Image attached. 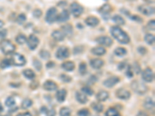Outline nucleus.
<instances>
[{"label":"nucleus","instance_id":"f3484780","mask_svg":"<svg viewBox=\"0 0 155 116\" xmlns=\"http://www.w3.org/2000/svg\"><path fill=\"white\" fill-rule=\"evenodd\" d=\"M112 11V8L109 4L105 3L102 6L99 8L98 9V13H101L102 16H109V13H111Z\"/></svg>","mask_w":155,"mask_h":116},{"label":"nucleus","instance_id":"338daca9","mask_svg":"<svg viewBox=\"0 0 155 116\" xmlns=\"http://www.w3.org/2000/svg\"><path fill=\"white\" fill-rule=\"evenodd\" d=\"M6 116H7V115H6Z\"/></svg>","mask_w":155,"mask_h":116},{"label":"nucleus","instance_id":"20e7f679","mask_svg":"<svg viewBox=\"0 0 155 116\" xmlns=\"http://www.w3.org/2000/svg\"><path fill=\"white\" fill-rule=\"evenodd\" d=\"M10 60L12 64L17 67L24 66L27 63L25 57L20 54H17V53H13L12 54V57L10 58Z\"/></svg>","mask_w":155,"mask_h":116},{"label":"nucleus","instance_id":"2f4dec72","mask_svg":"<svg viewBox=\"0 0 155 116\" xmlns=\"http://www.w3.org/2000/svg\"><path fill=\"white\" fill-rule=\"evenodd\" d=\"M27 37L24 35V34H19L17 35L16 37V42L18 43V44H20V45H23L27 42Z\"/></svg>","mask_w":155,"mask_h":116},{"label":"nucleus","instance_id":"f8f14e48","mask_svg":"<svg viewBox=\"0 0 155 116\" xmlns=\"http://www.w3.org/2000/svg\"><path fill=\"white\" fill-rule=\"evenodd\" d=\"M120 77H117V76H112V77L105 79L104 80L103 85L106 87V88H112V87H114L116 84H117L118 83L120 82Z\"/></svg>","mask_w":155,"mask_h":116},{"label":"nucleus","instance_id":"864d4df0","mask_svg":"<svg viewBox=\"0 0 155 116\" xmlns=\"http://www.w3.org/2000/svg\"><path fill=\"white\" fill-rule=\"evenodd\" d=\"M137 50H138V52H139V54H142V55H144V54H146L147 52V50L145 48L144 46H143L138 47Z\"/></svg>","mask_w":155,"mask_h":116},{"label":"nucleus","instance_id":"3c124183","mask_svg":"<svg viewBox=\"0 0 155 116\" xmlns=\"http://www.w3.org/2000/svg\"><path fill=\"white\" fill-rule=\"evenodd\" d=\"M42 14H43V13H42V11L40 9H34V11L33 12V16L35 18H40V17H41Z\"/></svg>","mask_w":155,"mask_h":116},{"label":"nucleus","instance_id":"c03bdc74","mask_svg":"<svg viewBox=\"0 0 155 116\" xmlns=\"http://www.w3.org/2000/svg\"><path fill=\"white\" fill-rule=\"evenodd\" d=\"M60 79L61 80V81H63V82L64 83H69L71 82V80H72L70 76L65 74H61L60 75Z\"/></svg>","mask_w":155,"mask_h":116},{"label":"nucleus","instance_id":"72a5a7b5","mask_svg":"<svg viewBox=\"0 0 155 116\" xmlns=\"http://www.w3.org/2000/svg\"><path fill=\"white\" fill-rule=\"evenodd\" d=\"M32 105L33 101L30 99V98H25L21 103V107L23 109H27L29 108H31Z\"/></svg>","mask_w":155,"mask_h":116},{"label":"nucleus","instance_id":"49530a36","mask_svg":"<svg viewBox=\"0 0 155 116\" xmlns=\"http://www.w3.org/2000/svg\"><path fill=\"white\" fill-rule=\"evenodd\" d=\"M146 29L150 31H154V30H155L154 20H150V21L148 22L147 24V26H146Z\"/></svg>","mask_w":155,"mask_h":116},{"label":"nucleus","instance_id":"603ef678","mask_svg":"<svg viewBox=\"0 0 155 116\" xmlns=\"http://www.w3.org/2000/svg\"><path fill=\"white\" fill-rule=\"evenodd\" d=\"M6 35H7V30L5 29L0 30V39H3L6 36Z\"/></svg>","mask_w":155,"mask_h":116},{"label":"nucleus","instance_id":"5701e85b","mask_svg":"<svg viewBox=\"0 0 155 116\" xmlns=\"http://www.w3.org/2000/svg\"><path fill=\"white\" fill-rule=\"evenodd\" d=\"M75 98H76V100L78 101L79 103L82 104V105L86 104L88 102V101H89L87 95H86L85 94H83L82 92H76V93H75Z\"/></svg>","mask_w":155,"mask_h":116},{"label":"nucleus","instance_id":"37998d69","mask_svg":"<svg viewBox=\"0 0 155 116\" xmlns=\"http://www.w3.org/2000/svg\"><path fill=\"white\" fill-rule=\"evenodd\" d=\"M26 20H27V16H26V15L24 13L20 14L17 16V18H16V22L19 24H23L26 22Z\"/></svg>","mask_w":155,"mask_h":116},{"label":"nucleus","instance_id":"1a4fd4ad","mask_svg":"<svg viewBox=\"0 0 155 116\" xmlns=\"http://www.w3.org/2000/svg\"><path fill=\"white\" fill-rule=\"evenodd\" d=\"M142 78L146 82H152L154 79V74H153V70L150 67H147L146 69L144 70L142 72Z\"/></svg>","mask_w":155,"mask_h":116},{"label":"nucleus","instance_id":"4c0bfd02","mask_svg":"<svg viewBox=\"0 0 155 116\" xmlns=\"http://www.w3.org/2000/svg\"><path fill=\"white\" fill-rule=\"evenodd\" d=\"M71 110L68 107H63L60 110L59 114L60 116H71Z\"/></svg>","mask_w":155,"mask_h":116},{"label":"nucleus","instance_id":"e433bc0d","mask_svg":"<svg viewBox=\"0 0 155 116\" xmlns=\"http://www.w3.org/2000/svg\"><path fill=\"white\" fill-rule=\"evenodd\" d=\"M105 116H121L115 108H110L105 112Z\"/></svg>","mask_w":155,"mask_h":116},{"label":"nucleus","instance_id":"4d7b16f0","mask_svg":"<svg viewBox=\"0 0 155 116\" xmlns=\"http://www.w3.org/2000/svg\"><path fill=\"white\" fill-rule=\"evenodd\" d=\"M98 80V77H96V76H94V75H92L90 78H89V81L91 82V84H94V83H95Z\"/></svg>","mask_w":155,"mask_h":116},{"label":"nucleus","instance_id":"6e6552de","mask_svg":"<svg viewBox=\"0 0 155 116\" xmlns=\"http://www.w3.org/2000/svg\"><path fill=\"white\" fill-rule=\"evenodd\" d=\"M70 56V50L66 46H60L56 52V57L59 60H64Z\"/></svg>","mask_w":155,"mask_h":116},{"label":"nucleus","instance_id":"393cba45","mask_svg":"<svg viewBox=\"0 0 155 116\" xmlns=\"http://www.w3.org/2000/svg\"><path fill=\"white\" fill-rule=\"evenodd\" d=\"M92 54H94V55L96 56H102L104 54H105L106 53V50L104 48L103 46H96V47H94L91 50Z\"/></svg>","mask_w":155,"mask_h":116},{"label":"nucleus","instance_id":"a19ab883","mask_svg":"<svg viewBox=\"0 0 155 116\" xmlns=\"http://www.w3.org/2000/svg\"><path fill=\"white\" fill-rule=\"evenodd\" d=\"M82 92L86 95H88V96H92L94 94V91L90 87H88V86L82 88Z\"/></svg>","mask_w":155,"mask_h":116},{"label":"nucleus","instance_id":"052dcab7","mask_svg":"<svg viewBox=\"0 0 155 116\" xmlns=\"http://www.w3.org/2000/svg\"><path fill=\"white\" fill-rule=\"evenodd\" d=\"M54 64H54V62H53V61H50V62H49L47 64L46 66L47 68H50V67H54Z\"/></svg>","mask_w":155,"mask_h":116},{"label":"nucleus","instance_id":"bf43d9fd","mask_svg":"<svg viewBox=\"0 0 155 116\" xmlns=\"http://www.w3.org/2000/svg\"><path fill=\"white\" fill-rule=\"evenodd\" d=\"M136 116H149V114H148L146 111H140Z\"/></svg>","mask_w":155,"mask_h":116},{"label":"nucleus","instance_id":"4468645a","mask_svg":"<svg viewBox=\"0 0 155 116\" xmlns=\"http://www.w3.org/2000/svg\"><path fill=\"white\" fill-rule=\"evenodd\" d=\"M43 88L45 91H56V90L57 89L58 86H57V84H56L54 81H53V80H47L44 83Z\"/></svg>","mask_w":155,"mask_h":116},{"label":"nucleus","instance_id":"09e8293b","mask_svg":"<svg viewBox=\"0 0 155 116\" xmlns=\"http://www.w3.org/2000/svg\"><path fill=\"white\" fill-rule=\"evenodd\" d=\"M83 50H84V47H83V46H76L74 48L73 50V53L74 54H82V52H83Z\"/></svg>","mask_w":155,"mask_h":116},{"label":"nucleus","instance_id":"a878e982","mask_svg":"<svg viewBox=\"0 0 155 116\" xmlns=\"http://www.w3.org/2000/svg\"><path fill=\"white\" fill-rule=\"evenodd\" d=\"M109 97V92L106 91H100L96 95V99L98 102H105Z\"/></svg>","mask_w":155,"mask_h":116},{"label":"nucleus","instance_id":"c756f323","mask_svg":"<svg viewBox=\"0 0 155 116\" xmlns=\"http://www.w3.org/2000/svg\"><path fill=\"white\" fill-rule=\"evenodd\" d=\"M91 106L95 111H96V112H98V113L102 112L104 109L103 105L99 103V102H94V103L92 104Z\"/></svg>","mask_w":155,"mask_h":116},{"label":"nucleus","instance_id":"f03ea898","mask_svg":"<svg viewBox=\"0 0 155 116\" xmlns=\"http://www.w3.org/2000/svg\"><path fill=\"white\" fill-rule=\"evenodd\" d=\"M0 49L5 55L13 54L16 50V46L10 40L3 39L0 42Z\"/></svg>","mask_w":155,"mask_h":116},{"label":"nucleus","instance_id":"4be33fe9","mask_svg":"<svg viewBox=\"0 0 155 116\" xmlns=\"http://www.w3.org/2000/svg\"><path fill=\"white\" fill-rule=\"evenodd\" d=\"M51 36L53 38V39H55L56 41H59V42H61L63 41L65 38V36L64 35L62 32L61 30H53L51 33Z\"/></svg>","mask_w":155,"mask_h":116},{"label":"nucleus","instance_id":"9b49d317","mask_svg":"<svg viewBox=\"0 0 155 116\" xmlns=\"http://www.w3.org/2000/svg\"><path fill=\"white\" fill-rule=\"evenodd\" d=\"M95 41L98 43V44L102 45V46H107V47H109L112 45L113 41L112 39H111L109 36H100L98 37H97L95 39Z\"/></svg>","mask_w":155,"mask_h":116},{"label":"nucleus","instance_id":"423d86ee","mask_svg":"<svg viewBox=\"0 0 155 116\" xmlns=\"http://www.w3.org/2000/svg\"><path fill=\"white\" fill-rule=\"evenodd\" d=\"M70 12L75 17L80 16L84 12V8L82 5L76 2H74L70 5Z\"/></svg>","mask_w":155,"mask_h":116},{"label":"nucleus","instance_id":"b1692460","mask_svg":"<svg viewBox=\"0 0 155 116\" xmlns=\"http://www.w3.org/2000/svg\"><path fill=\"white\" fill-rule=\"evenodd\" d=\"M143 106L146 110H152L154 108V102L152 98H147L143 103Z\"/></svg>","mask_w":155,"mask_h":116},{"label":"nucleus","instance_id":"5fc2aeb1","mask_svg":"<svg viewBox=\"0 0 155 116\" xmlns=\"http://www.w3.org/2000/svg\"><path fill=\"white\" fill-rule=\"evenodd\" d=\"M126 75H127L128 77H130V78L134 76V73H133L132 70L130 69V65H128V66H127V72H126Z\"/></svg>","mask_w":155,"mask_h":116},{"label":"nucleus","instance_id":"a211bd4d","mask_svg":"<svg viewBox=\"0 0 155 116\" xmlns=\"http://www.w3.org/2000/svg\"><path fill=\"white\" fill-rule=\"evenodd\" d=\"M67 94H68L67 91L64 88L57 91V93H56V99H57V102H60V103L64 102L67 98Z\"/></svg>","mask_w":155,"mask_h":116},{"label":"nucleus","instance_id":"0e129e2a","mask_svg":"<svg viewBox=\"0 0 155 116\" xmlns=\"http://www.w3.org/2000/svg\"><path fill=\"white\" fill-rule=\"evenodd\" d=\"M2 111H3V107H2V104H1V102H0V112Z\"/></svg>","mask_w":155,"mask_h":116},{"label":"nucleus","instance_id":"f704fd0d","mask_svg":"<svg viewBox=\"0 0 155 116\" xmlns=\"http://www.w3.org/2000/svg\"><path fill=\"white\" fill-rule=\"evenodd\" d=\"M130 67L133 73H135L136 74H139L141 72V67L137 62H134L132 65H130Z\"/></svg>","mask_w":155,"mask_h":116},{"label":"nucleus","instance_id":"f257e3e1","mask_svg":"<svg viewBox=\"0 0 155 116\" xmlns=\"http://www.w3.org/2000/svg\"><path fill=\"white\" fill-rule=\"evenodd\" d=\"M110 33L112 37L122 44H127L130 42V38L128 34L117 26L111 27Z\"/></svg>","mask_w":155,"mask_h":116},{"label":"nucleus","instance_id":"7ed1b4c3","mask_svg":"<svg viewBox=\"0 0 155 116\" xmlns=\"http://www.w3.org/2000/svg\"><path fill=\"white\" fill-rule=\"evenodd\" d=\"M130 87H131V88H132L134 92L140 95H144L148 91L147 86L137 80L132 81V83L130 84Z\"/></svg>","mask_w":155,"mask_h":116},{"label":"nucleus","instance_id":"6e6d98bb","mask_svg":"<svg viewBox=\"0 0 155 116\" xmlns=\"http://www.w3.org/2000/svg\"><path fill=\"white\" fill-rule=\"evenodd\" d=\"M38 86H39V84H38L37 81H32L30 84V88L32 90H35L38 88Z\"/></svg>","mask_w":155,"mask_h":116},{"label":"nucleus","instance_id":"ddd939ff","mask_svg":"<svg viewBox=\"0 0 155 116\" xmlns=\"http://www.w3.org/2000/svg\"><path fill=\"white\" fill-rule=\"evenodd\" d=\"M116 95L119 99L121 100H128L131 97V94L129 91L124 89V88H120L116 91Z\"/></svg>","mask_w":155,"mask_h":116},{"label":"nucleus","instance_id":"c85d7f7f","mask_svg":"<svg viewBox=\"0 0 155 116\" xmlns=\"http://www.w3.org/2000/svg\"><path fill=\"white\" fill-rule=\"evenodd\" d=\"M23 76L26 77V78L29 79V80H32V79H34L36 76V74H35V73L34 72V71H32L31 69L23 70Z\"/></svg>","mask_w":155,"mask_h":116},{"label":"nucleus","instance_id":"e2e57ef3","mask_svg":"<svg viewBox=\"0 0 155 116\" xmlns=\"http://www.w3.org/2000/svg\"><path fill=\"white\" fill-rule=\"evenodd\" d=\"M3 27H4V23L2 21V20H0V30L3 29Z\"/></svg>","mask_w":155,"mask_h":116},{"label":"nucleus","instance_id":"2eb2a0df","mask_svg":"<svg viewBox=\"0 0 155 116\" xmlns=\"http://www.w3.org/2000/svg\"><path fill=\"white\" fill-rule=\"evenodd\" d=\"M70 19V14L69 12L66 9H64L57 15V20L56 21H57L58 23H64V22L68 21Z\"/></svg>","mask_w":155,"mask_h":116},{"label":"nucleus","instance_id":"680f3d73","mask_svg":"<svg viewBox=\"0 0 155 116\" xmlns=\"http://www.w3.org/2000/svg\"><path fill=\"white\" fill-rule=\"evenodd\" d=\"M16 116H32V114L30 112H25V113H22V114H19Z\"/></svg>","mask_w":155,"mask_h":116},{"label":"nucleus","instance_id":"774afa93","mask_svg":"<svg viewBox=\"0 0 155 116\" xmlns=\"http://www.w3.org/2000/svg\"><path fill=\"white\" fill-rule=\"evenodd\" d=\"M132 1H133V0H132Z\"/></svg>","mask_w":155,"mask_h":116},{"label":"nucleus","instance_id":"6ab92c4d","mask_svg":"<svg viewBox=\"0 0 155 116\" xmlns=\"http://www.w3.org/2000/svg\"><path fill=\"white\" fill-rule=\"evenodd\" d=\"M61 31L64 33V36L70 37L73 34V27H72L71 24H65L64 26L61 27Z\"/></svg>","mask_w":155,"mask_h":116},{"label":"nucleus","instance_id":"bb28decb","mask_svg":"<svg viewBox=\"0 0 155 116\" xmlns=\"http://www.w3.org/2000/svg\"><path fill=\"white\" fill-rule=\"evenodd\" d=\"M41 112H43L46 116H55L56 115V111L55 109L51 108H48L46 106H43L40 109Z\"/></svg>","mask_w":155,"mask_h":116},{"label":"nucleus","instance_id":"8fccbe9b","mask_svg":"<svg viewBox=\"0 0 155 116\" xmlns=\"http://www.w3.org/2000/svg\"><path fill=\"white\" fill-rule=\"evenodd\" d=\"M129 17L135 22H137V23H143V19L141 18V17H140L139 16H137V15H130Z\"/></svg>","mask_w":155,"mask_h":116},{"label":"nucleus","instance_id":"412c9836","mask_svg":"<svg viewBox=\"0 0 155 116\" xmlns=\"http://www.w3.org/2000/svg\"><path fill=\"white\" fill-rule=\"evenodd\" d=\"M61 67L65 71H73L75 68V64L73 61H65L61 64Z\"/></svg>","mask_w":155,"mask_h":116},{"label":"nucleus","instance_id":"de8ad7c7","mask_svg":"<svg viewBox=\"0 0 155 116\" xmlns=\"http://www.w3.org/2000/svg\"><path fill=\"white\" fill-rule=\"evenodd\" d=\"M78 115L79 116H89L90 114V111L87 108H82L78 111Z\"/></svg>","mask_w":155,"mask_h":116},{"label":"nucleus","instance_id":"9d476101","mask_svg":"<svg viewBox=\"0 0 155 116\" xmlns=\"http://www.w3.org/2000/svg\"><path fill=\"white\" fill-rule=\"evenodd\" d=\"M138 11L145 16H152L154 14V7L148 5H141L138 7Z\"/></svg>","mask_w":155,"mask_h":116},{"label":"nucleus","instance_id":"13d9d810","mask_svg":"<svg viewBox=\"0 0 155 116\" xmlns=\"http://www.w3.org/2000/svg\"><path fill=\"white\" fill-rule=\"evenodd\" d=\"M126 67H127V64H126L124 62H121L119 64V65H118V69L120 70V71H122V70L124 69Z\"/></svg>","mask_w":155,"mask_h":116},{"label":"nucleus","instance_id":"79ce46f5","mask_svg":"<svg viewBox=\"0 0 155 116\" xmlns=\"http://www.w3.org/2000/svg\"><path fill=\"white\" fill-rule=\"evenodd\" d=\"M39 54H40V56L41 58L44 60H47V59H49V58H50V52L47 51V50H41L40 51Z\"/></svg>","mask_w":155,"mask_h":116},{"label":"nucleus","instance_id":"39448f33","mask_svg":"<svg viewBox=\"0 0 155 116\" xmlns=\"http://www.w3.org/2000/svg\"><path fill=\"white\" fill-rule=\"evenodd\" d=\"M57 9L55 7H50L48 10L47 11L46 16H45V20L47 23L49 24H52L56 21L57 17Z\"/></svg>","mask_w":155,"mask_h":116},{"label":"nucleus","instance_id":"cd10ccee","mask_svg":"<svg viewBox=\"0 0 155 116\" xmlns=\"http://www.w3.org/2000/svg\"><path fill=\"white\" fill-rule=\"evenodd\" d=\"M112 20L118 26H123L125 24V20L120 15H115L112 17Z\"/></svg>","mask_w":155,"mask_h":116},{"label":"nucleus","instance_id":"69168bd1","mask_svg":"<svg viewBox=\"0 0 155 116\" xmlns=\"http://www.w3.org/2000/svg\"><path fill=\"white\" fill-rule=\"evenodd\" d=\"M94 116H98V115H94Z\"/></svg>","mask_w":155,"mask_h":116},{"label":"nucleus","instance_id":"58836bf2","mask_svg":"<svg viewBox=\"0 0 155 116\" xmlns=\"http://www.w3.org/2000/svg\"><path fill=\"white\" fill-rule=\"evenodd\" d=\"M5 105L9 108L13 107V106L16 105V100H15V98H13V97L12 96L8 97V98H6V100H5Z\"/></svg>","mask_w":155,"mask_h":116},{"label":"nucleus","instance_id":"c9c22d12","mask_svg":"<svg viewBox=\"0 0 155 116\" xmlns=\"http://www.w3.org/2000/svg\"><path fill=\"white\" fill-rule=\"evenodd\" d=\"M12 64V62H11L10 58H5V59L2 60L0 63V67L2 68V69H5V68H8L9 67H11Z\"/></svg>","mask_w":155,"mask_h":116},{"label":"nucleus","instance_id":"7c9ffc66","mask_svg":"<svg viewBox=\"0 0 155 116\" xmlns=\"http://www.w3.org/2000/svg\"><path fill=\"white\" fill-rule=\"evenodd\" d=\"M144 40L147 44L153 45L155 42L154 35L151 33H147L144 36Z\"/></svg>","mask_w":155,"mask_h":116},{"label":"nucleus","instance_id":"473e14b6","mask_svg":"<svg viewBox=\"0 0 155 116\" xmlns=\"http://www.w3.org/2000/svg\"><path fill=\"white\" fill-rule=\"evenodd\" d=\"M114 54L118 57H123L127 54V50L124 47H117L114 50Z\"/></svg>","mask_w":155,"mask_h":116},{"label":"nucleus","instance_id":"ea45409f","mask_svg":"<svg viewBox=\"0 0 155 116\" xmlns=\"http://www.w3.org/2000/svg\"><path fill=\"white\" fill-rule=\"evenodd\" d=\"M79 71L81 75L86 74V73H87V65H86V63L82 62L80 64H79Z\"/></svg>","mask_w":155,"mask_h":116},{"label":"nucleus","instance_id":"0eeeda50","mask_svg":"<svg viewBox=\"0 0 155 116\" xmlns=\"http://www.w3.org/2000/svg\"><path fill=\"white\" fill-rule=\"evenodd\" d=\"M27 46L31 50H34L35 49H37V47L38 46L40 43V39L37 36L34 35V34H31L30 35L28 38H27Z\"/></svg>","mask_w":155,"mask_h":116},{"label":"nucleus","instance_id":"dca6fc26","mask_svg":"<svg viewBox=\"0 0 155 116\" xmlns=\"http://www.w3.org/2000/svg\"><path fill=\"white\" fill-rule=\"evenodd\" d=\"M85 23H86V25H88L89 27H97V26L99 24V20H98V18H97L96 16H88L87 18L86 19Z\"/></svg>","mask_w":155,"mask_h":116},{"label":"nucleus","instance_id":"aec40b11","mask_svg":"<svg viewBox=\"0 0 155 116\" xmlns=\"http://www.w3.org/2000/svg\"><path fill=\"white\" fill-rule=\"evenodd\" d=\"M90 65L94 69H100L104 65V61L102 59L98 58H94L90 61Z\"/></svg>","mask_w":155,"mask_h":116},{"label":"nucleus","instance_id":"a18cd8bd","mask_svg":"<svg viewBox=\"0 0 155 116\" xmlns=\"http://www.w3.org/2000/svg\"><path fill=\"white\" fill-rule=\"evenodd\" d=\"M33 63H34V67H35V69L37 71H40V70L42 69V64H41L40 61L37 59H34Z\"/></svg>","mask_w":155,"mask_h":116}]
</instances>
